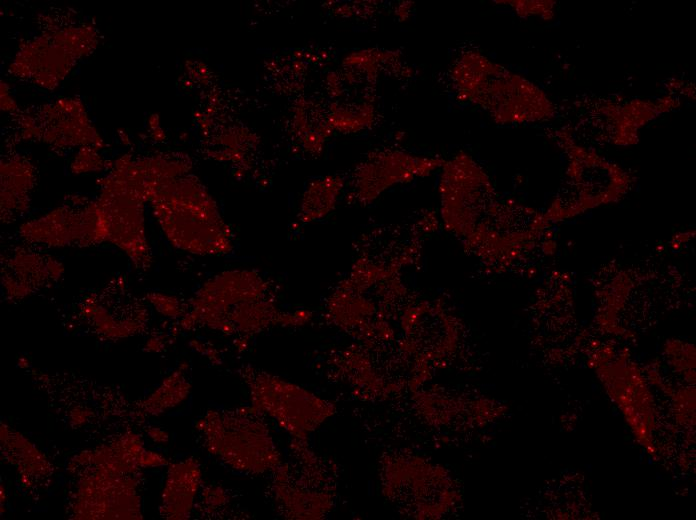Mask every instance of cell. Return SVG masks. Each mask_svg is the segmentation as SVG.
Returning <instances> with one entry per match:
<instances>
[{
  "label": "cell",
  "instance_id": "obj_6",
  "mask_svg": "<svg viewBox=\"0 0 696 520\" xmlns=\"http://www.w3.org/2000/svg\"><path fill=\"white\" fill-rule=\"evenodd\" d=\"M200 480L201 473L196 461L187 459L171 465L162 494L163 515L169 519L189 517Z\"/></svg>",
  "mask_w": 696,
  "mask_h": 520
},
{
  "label": "cell",
  "instance_id": "obj_3",
  "mask_svg": "<svg viewBox=\"0 0 696 520\" xmlns=\"http://www.w3.org/2000/svg\"><path fill=\"white\" fill-rule=\"evenodd\" d=\"M251 401L296 439L302 441L325 414V405L314 395L284 379L256 369L244 368Z\"/></svg>",
  "mask_w": 696,
  "mask_h": 520
},
{
  "label": "cell",
  "instance_id": "obj_5",
  "mask_svg": "<svg viewBox=\"0 0 696 520\" xmlns=\"http://www.w3.org/2000/svg\"><path fill=\"white\" fill-rule=\"evenodd\" d=\"M5 254L3 285L11 297L21 298L60 276V264L30 247L16 248Z\"/></svg>",
  "mask_w": 696,
  "mask_h": 520
},
{
  "label": "cell",
  "instance_id": "obj_4",
  "mask_svg": "<svg viewBox=\"0 0 696 520\" xmlns=\"http://www.w3.org/2000/svg\"><path fill=\"white\" fill-rule=\"evenodd\" d=\"M22 233L27 241L52 246H86L107 239L98 203L84 205L76 211L70 207L59 208L36 222L27 223Z\"/></svg>",
  "mask_w": 696,
  "mask_h": 520
},
{
  "label": "cell",
  "instance_id": "obj_8",
  "mask_svg": "<svg viewBox=\"0 0 696 520\" xmlns=\"http://www.w3.org/2000/svg\"><path fill=\"white\" fill-rule=\"evenodd\" d=\"M189 390L190 385L183 377V369H179L163 381L144 405L149 413L157 415L182 402Z\"/></svg>",
  "mask_w": 696,
  "mask_h": 520
},
{
  "label": "cell",
  "instance_id": "obj_1",
  "mask_svg": "<svg viewBox=\"0 0 696 520\" xmlns=\"http://www.w3.org/2000/svg\"><path fill=\"white\" fill-rule=\"evenodd\" d=\"M155 213L169 240L195 254H225L232 242L228 227L196 179L180 175L155 185L150 193Z\"/></svg>",
  "mask_w": 696,
  "mask_h": 520
},
{
  "label": "cell",
  "instance_id": "obj_10",
  "mask_svg": "<svg viewBox=\"0 0 696 520\" xmlns=\"http://www.w3.org/2000/svg\"><path fill=\"white\" fill-rule=\"evenodd\" d=\"M167 464V460L161 454L144 451L139 459V465L143 467L162 466Z\"/></svg>",
  "mask_w": 696,
  "mask_h": 520
},
{
  "label": "cell",
  "instance_id": "obj_9",
  "mask_svg": "<svg viewBox=\"0 0 696 520\" xmlns=\"http://www.w3.org/2000/svg\"><path fill=\"white\" fill-rule=\"evenodd\" d=\"M151 296L150 301L166 317L176 318L182 314V306L178 299L162 294H152Z\"/></svg>",
  "mask_w": 696,
  "mask_h": 520
},
{
  "label": "cell",
  "instance_id": "obj_7",
  "mask_svg": "<svg viewBox=\"0 0 696 520\" xmlns=\"http://www.w3.org/2000/svg\"><path fill=\"white\" fill-rule=\"evenodd\" d=\"M341 181L327 177L314 182L306 191L301 207L303 221H312L327 214L340 191Z\"/></svg>",
  "mask_w": 696,
  "mask_h": 520
},
{
  "label": "cell",
  "instance_id": "obj_2",
  "mask_svg": "<svg viewBox=\"0 0 696 520\" xmlns=\"http://www.w3.org/2000/svg\"><path fill=\"white\" fill-rule=\"evenodd\" d=\"M253 410L224 416L210 412L199 429L207 436L208 450L233 468L252 473L278 469L279 453L268 428L251 416Z\"/></svg>",
  "mask_w": 696,
  "mask_h": 520
},
{
  "label": "cell",
  "instance_id": "obj_11",
  "mask_svg": "<svg viewBox=\"0 0 696 520\" xmlns=\"http://www.w3.org/2000/svg\"><path fill=\"white\" fill-rule=\"evenodd\" d=\"M147 433L157 443H165L168 441V434L158 427H151L147 430Z\"/></svg>",
  "mask_w": 696,
  "mask_h": 520
},
{
  "label": "cell",
  "instance_id": "obj_12",
  "mask_svg": "<svg viewBox=\"0 0 696 520\" xmlns=\"http://www.w3.org/2000/svg\"><path fill=\"white\" fill-rule=\"evenodd\" d=\"M73 414H74V416H73L72 419H73L74 421H76V423H82V422H84V421L87 419V417H88V413L85 412L84 410L76 409V410L73 412Z\"/></svg>",
  "mask_w": 696,
  "mask_h": 520
}]
</instances>
